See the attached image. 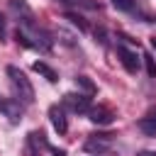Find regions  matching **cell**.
I'll return each mask as SVG.
<instances>
[{
  "label": "cell",
  "instance_id": "cell-15",
  "mask_svg": "<svg viewBox=\"0 0 156 156\" xmlns=\"http://www.w3.org/2000/svg\"><path fill=\"white\" fill-rule=\"evenodd\" d=\"M66 17H68L73 24H78V29H85V27H88V24L83 22V17H78V15H66Z\"/></svg>",
  "mask_w": 156,
  "mask_h": 156
},
{
  "label": "cell",
  "instance_id": "cell-14",
  "mask_svg": "<svg viewBox=\"0 0 156 156\" xmlns=\"http://www.w3.org/2000/svg\"><path fill=\"white\" fill-rule=\"evenodd\" d=\"M141 58H144V66H146V73H149L151 78H156V61H154V56H151V54H144Z\"/></svg>",
  "mask_w": 156,
  "mask_h": 156
},
{
  "label": "cell",
  "instance_id": "cell-7",
  "mask_svg": "<svg viewBox=\"0 0 156 156\" xmlns=\"http://www.w3.org/2000/svg\"><path fill=\"white\" fill-rule=\"evenodd\" d=\"M117 56H119V63H122L129 73H136V71H139V58H136V54H134L132 49L117 46Z\"/></svg>",
  "mask_w": 156,
  "mask_h": 156
},
{
  "label": "cell",
  "instance_id": "cell-13",
  "mask_svg": "<svg viewBox=\"0 0 156 156\" xmlns=\"http://www.w3.org/2000/svg\"><path fill=\"white\" fill-rule=\"evenodd\" d=\"M112 5L119 12H134L136 10V0H112Z\"/></svg>",
  "mask_w": 156,
  "mask_h": 156
},
{
  "label": "cell",
  "instance_id": "cell-2",
  "mask_svg": "<svg viewBox=\"0 0 156 156\" xmlns=\"http://www.w3.org/2000/svg\"><path fill=\"white\" fill-rule=\"evenodd\" d=\"M83 149H85L88 154H107V151L112 149V134H93V136L83 144Z\"/></svg>",
  "mask_w": 156,
  "mask_h": 156
},
{
  "label": "cell",
  "instance_id": "cell-19",
  "mask_svg": "<svg viewBox=\"0 0 156 156\" xmlns=\"http://www.w3.org/2000/svg\"><path fill=\"white\" fill-rule=\"evenodd\" d=\"M151 46H154V49H156V37H154V39H151Z\"/></svg>",
  "mask_w": 156,
  "mask_h": 156
},
{
  "label": "cell",
  "instance_id": "cell-17",
  "mask_svg": "<svg viewBox=\"0 0 156 156\" xmlns=\"http://www.w3.org/2000/svg\"><path fill=\"white\" fill-rule=\"evenodd\" d=\"M49 151H51L54 156H66V151H63V149H51V146H49Z\"/></svg>",
  "mask_w": 156,
  "mask_h": 156
},
{
  "label": "cell",
  "instance_id": "cell-12",
  "mask_svg": "<svg viewBox=\"0 0 156 156\" xmlns=\"http://www.w3.org/2000/svg\"><path fill=\"white\" fill-rule=\"evenodd\" d=\"M76 85H78V88H83L88 95H93V93H95V83H93L88 76H78V78H76Z\"/></svg>",
  "mask_w": 156,
  "mask_h": 156
},
{
  "label": "cell",
  "instance_id": "cell-11",
  "mask_svg": "<svg viewBox=\"0 0 156 156\" xmlns=\"http://www.w3.org/2000/svg\"><path fill=\"white\" fill-rule=\"evenodd\" d=\"M29 144H32L34 154H39V149H49V144H46V136H44V132H32V134H29Z\"/></svg>",
  "mask_w": 156,
  "mask_h": 156
},
{
  "label": "cell",
  "instance_id": "cell-6",
  "mask_svg": "<svg viewBox=\"0 0 156 156\" xmlns=\"http://www.w3.org/2000/svg\"><path fill=\"white\" fill-rule=\"evenodd\" d=\"M10 10L22 24H34V15H32V10L24 0H10Z\"/></svg>",
  "mask_w": 156,
  "mask_h": 156
},
{
  "label": "cell",
  "instance_id": "cell-1",
  "mask_svg": "<svg viewBox=\"0 0 156 156\" xmlns=\"http://www.w3.org/2000/svg\"><path fill=\"white\" fill-rule=\"evenodd\" d=\"M7 78L17 93V100L22 102H34V88L29 83V78L24 76V71H20L17 66H7Z\"/></svg>",
  "mask_w": 156,
  "mask_h": 156
},
{
  "label": "cell",
  "instance_id": "cell-18",
  "mask_svg": "<svg viewBox=\"0 0 156 156\" xmlns=\"http://www.w3.org/2000/svg\"><path fill=\"white\" fill-rule=\"evenodd\" d=\"M136 156H156V151H139Z\"/></svg>",
  "mask_w": 156,
  "mask_h": 156
},
{
  "label": "cell",
  "instance_id": "cell-9",
  "mask_svg": "<svg viewBox=\"0 0 156 156\" xmlns=\"http://www.w3.org/2000/svg\"><path fill=\"white\" fill-rule=\"evenodd\" d=\"M139 129H141L146 136H156V110L146 112V115L139 119Z\"/></svg>",
  "mask_w": 156,
  "mask_h": 156
},
{
  "label": "cell",
  "instance_id": "cell-3",
  "mask_svg": "<svg viewBox=\"0 0 156 156\" xmlns=\"http://www.w3.org/2000/svg\"><path fill=\"white\" fill-rule=\"evenodd\" d=\"M63 107L71 110V112H88V110H90V95L66 93V95H63Z\"/></svg>",
  "mask_w": 156,
  "mask_h": 156
},
{
  "label": "cell",
  "instance_id": "cell-8",
  "mask_svg": "<svg viewBox=\"0 0 156 156\" xmlns=\"http://www.w3.org/2000/svg\"><path fill=\"white\" fill-rule=\"evenodd\" d=\"M49 119H51V124H54V129L58 132V134H66L68 132V122H66V112L58 107V105H54L51 110H49Z\"/></svg>",
  "mask_w": 156,
  "mask_h": 156
},
{
  "label": "cell",
  "instance_id": "cell-16",
  "mask_svg": "<svg viewBox=\"0 0 156 156\" xmlns=\"http://www.w3.org/2000/svg\"><path fill=\"white\" fill-rule=\"evenodd\" d=\"M5 37H7V29H5V17L0 15V41H5Z\"/></svg>",
  "mask_w": 156,
  "mask_h": 156
},
{
  "label": "cell",
  "instance_id": "cell-5",
  "mask_svg": "<svg viewBox=\"0 0 156 156\" xmlns=\"http://www.w3.org/2000/svg\"><path fill=\"white\" fill-rule=\"evenodd\" d=\"M0 110H2V115H5L12 124H17V122L22 119V105H20V100H12V98L0 100Z\"/></svg>",
  "mask_w": 156,
  "mask_h": 156
},
{
  "label": "cell",
  "instance_id": "cell-4",
  "mask_svg": "<svg viewBox=\"0 0 156 156\" xmlns=\"http://www.w3.org/2000/svg\"><path fill=\"white\" fill-rule=\"evenodd\" d=\"M88 119L98 127H105V124H112L115 119V112L107 107V105H98V107H90L88 110Z\"/></svg>",
  "mask_w": 156,
  "mask_h": 156
},
{
  "label": "cell",
  "instance_id": "cell-10",
  "mask_svg": "<svg viewBox=\"0 0 156 156\" xmlns=\"http://www.w3.org/2000/svg\"><path fill=\"white\" fill-rule=\"evenodd\" d=\"M32 68H34V71H37L39 76H44V78H46L49 83H56V80H58L56 71H54V68H51L49 63H44V61H34V66H32Z\"/></svg>",
  "mask_w": 156,
  "mask_h": 156
}]
</instances>
